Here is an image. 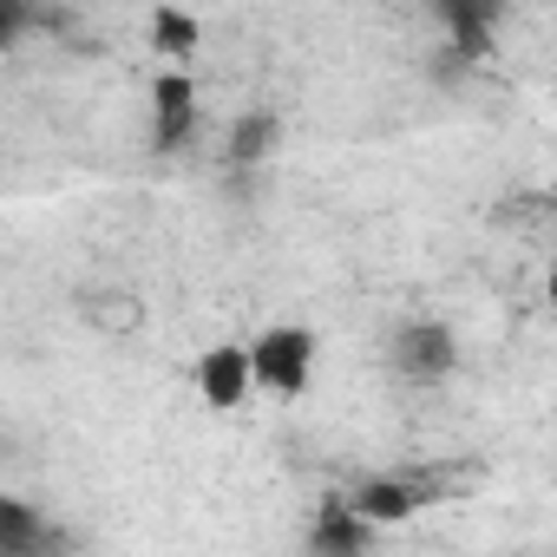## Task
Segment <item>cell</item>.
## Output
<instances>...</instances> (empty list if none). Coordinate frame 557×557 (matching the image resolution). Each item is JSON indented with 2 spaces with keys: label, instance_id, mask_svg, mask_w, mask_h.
Listing matches in <instances>:
<instances>
[{
  "label": "cell",
  "instance_id": "obj_1",
  "mask_svg": "<svg viewBox=\"0 0 557 557\" xmlns=\"http://www.w3.org/2000/svg\"><path fill=\"white\" fill-rule=\"evenodd\" d=\"M249 361H256V387L296 400L309 381H315V335L296 329V322H275L249 342Z\"/></svg>",
  "mask_w": 557,
  "mask_h": 557
},
{
  "label": "cell",
  "instance_id": "obj_6",
  "mask_svg": "<svg viewBox=\"0 0 557 557\" xmlns=\"http://www.w3.org/2000/svg\"><path fill=\"white\" fill-rule=\"evenodd\" d=\"M66 537L34 511V505H21V498H0V557H47V550H60Z\"/></svg>",
  "mask_w": 557,
  "mask_h": 557
},
{
  "label": "cell",
  "instance_id": "obj_12",
  "mask_svg": "<svg viewBox=\"0 0 557 557\" xmlns=\"http://www.w3.org/2000/svg\"><path fill=\"white\" fill-rule=\"evenodd\" d=\"M550 302H557V262H550Z\"/></svg>",
  "mask_w": 557,
  "mask_h": 557
},
{
  "label": "cell",
  "instance_id": "obj_11",
  "mask_svg": "<svg viewBox=\"0 0 557 557\" xmlns=\"http://www.w3.org/2000/svg\"><path fill=\"white\" fill-rule=\"evenodd\" d=\"M27 27H34V0H0V40L21 47V40H27Z\"/></svg>",
  "mask_w": 557,
  "mask_h": 557
},
{
  "label": "cell",
  "instance_id": "obj_4",
  "mask_svg": "<svg viewBox=\"0 0 557 557\" xmlns=\"http://www.w3.org/2000/svg\"><path fill=\"white\" fill-rule=\"evenodd\" d=\"M249 387H256V361H249V348L223 342V348H210V355L197 361V394H203L216 413L243 407V400H249Z\"/></svg>",
  "mask_w": 557,
  "mask_h": 557
},
{
  "label": "cell",
  "instance_id": "obj_7",
  "mask_svg": "<svg viewBox=\"0 0 557 557\" xmlns=\"http://www.w3.org/2000/svg\"><path fill=\"white\" fill-rule=\"evenodd\" d=\"M433 8H440V21H446L459 53H472V60L492 53V27L505 14V0H433Z\"/></svg>",
  "mask_w": 557,
  "mask_h": 557
},
{
  "label": "cell",
  "instance_id": "obj_9",
  "mask_svg": "<svg viewBox=\"0 0 557 557\" xmlns=\"http://www.w3.org/2000/svg\"><path fill=\"white\" fill-rule=\"evenodd\" d=\"M275 145H283V119L275 112H243L236 125H230V145H223V158L236 164V171H256Z\"/></svg>",
  "mask_w": 557,
  "mask_h": 557
},
{
  "label": "cell",
  "instance_id": "obj_3",
  "mask_svg": "<svg viewBox=\"0 0 557 557\" xmlns=\"http://www.w3.org/2000/svg\"><path fill=\"white\" fill-rule=\"evenodd\" d=\"M190 132H197V86L184 73H158V86H151V145L184 151Z\"/></svg>",
  "mask_w": 557,
  "mask_h": 557
},
{
  "label": "cell",
  "instance_id": "obj_2",
  "mask_svg": "<svg viewBox=\"0 0 557 557\" xmlns=\"http://www.w3.org/2000/svg\"><path fill=\"white\" fill-rule=\"evenodd\" d=\"M387 361H394L400 381H413V387H440V381L459 368V335H453L446 322H433V315H413V322L394 329Z\"/></svg>",
  "mask_w": 557,
  "mask_h": 557
},
{
  "label": "cell",
  "instance_id": "obj_10",
  "mask_svg": "<svg viewBox=\"0 0 557 557\" xmlns=\"http://www.w3.org/2000/svg\"><path fill=\"white\" fill-rule=\"evenodd\" d=\"M197 14H184V8H151V47L158 53H171V60H190L197 53Z\"/></svg>",
  "mask_w": 557,
  "mask_h": 557
},
{
  "label": "cell",
  "instance_id": "obj_5",
  "mask_svg": "<svg viewBox=\"0 0 557 557\" xmlns=\"http://www.w3.org/2000/svg\"><path fill=\"white\" fill-rule=\"evenodd\" d=\"M374 531H381V524H374L355 498H329L322 518L309 524V550H315V557H355V550L374 544Z\"/></svg>",
  "mask_w": 557,
  "mask_h": 557
},
{
  "label": "cell",
  "instance_id": "obj_8",
  "mask_svg": "<svg viewBox=\"0 0 557 557\" xmlns=\"http://www.w3.org/2000/svg\"><path fill=\"white\" fill-rule=\"evenodd\" d=\"M355 505H361L374 524H400V518H413V511L426 505V485H413V479H400V472H381V479H361V485H355Z\"/></svg>",
  "mask_w": 557,
  "mask_h": 557
}]
</instances>
